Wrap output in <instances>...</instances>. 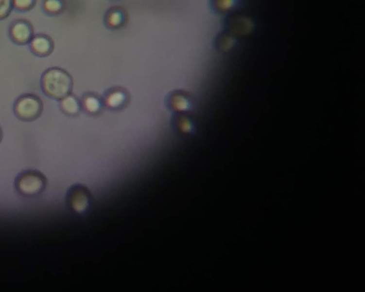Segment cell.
Masks as SVG:
<instances>
[{
  "mask_svg": "<svg viewBox=\"0 0 365 292\" xmlns=\"http://www.w3.org/2000/svg\"><path fill=\"white\" fill-rule=\"evenodd\" d=\"M40 84L44 94L56 100H62L70 94L73 85L70 74L59 67L46 70L41 77Z\"/></svg>",
  "mask_w": 365,
  "mask_h": 292,
  "instance_id": "1",
  "label": "cell"
},
{
  "mask_svg": "<svg viewBox=\"0 0 365 292\" xmlns=\"http://www.w3.org/2000/svg\"><path fill=\"white\" fill-rule=\"evenodd\" d=\"M43 110L42 99L33 93H26L19 96L13 105L15 117L24 122H32L39 119Z\"/></svg>",
  "mask_w": 365,
  "mask_h": 292,
  "instance_id": "2",
  "label": "cell"
},
{
  "mask_svg": "<svg viewBox=\"0 0 365 292\" xmlns=\"http://www.w3.org/2000/svg\"><path fill=\"white\" fill-rule=\"evenodd\" d=\"M47 186V179L42 172L27 170L17 177L15 187L20 195L35 197L42 193Z\"/></svg>",
  "mask_w": 365,
  "mask_h": 292,
  "instance_id": "3",
  "label": "cell"
},
{
  "mask_svg": "<svg viewBox=\"0 0 365 292\" xmlns=\"http://www.w3.org/2000/svg\"><path fill=\"white\" fill-rule=\"evenodd\" d=\"M66 202L70 210L77 215H84L91 208L92 196L89 189L85 185L74 184L67 192Z\"/></svg>",
  "mask_w": 365,
  "mask_h": 292,
  "instance_id": "4",
  "label": "cell"
},
{
  "mask_svg": "<svg viewBox=\"0 0 365 292\" xmlns=\"http://www.w3.org/2000/svg\"><path fill=\"white\" fill-rule=\"evenodd\" d=\"M9 36L13 43L17 45H27L35 36L33 24L26 19L13 21L10 26Z\"/></svg>",
  "mask_w": 365,
  "mask_h": 292,
  "instance_id": "5",
  "label": "cell"
},
{
  "mask_svg": "<svg viewBox=\"0 0 365 292\" xmlns=\"http://www.w3.org/2000/svg\"><path fill=\"white\" fill-rule=\"evenodd\" d=\"M30 50L33 55L39 57H47L54 50V42L49 35L44 34L35 35L30 44Z\"/></svg>",
  "mask_w": 365,
  "mask_h": 292,
  "instance_id": "6",
  "label": "cell"
},
{
  "mask_svg": "<svg viewBox=\"0 0 365 292\" xmlns=\"http://www.w3.org/2000/svg\"><path fill=\"white\" fill-rule=\"evenodd\" d=\"M60 107L62 111L68 115H74L79 111V103L77 99L70 94L61 100Z\"/></svg>",
  "mask_w": 365,
  "mask_h": 292,
  "instance_id": "7",
  "label": "cell"
},
{
  "mask_svg": "<svg viewBox=\"0 0 365 292\" xmlns=\"http://www.w3.org/2000/svg\"><path fill=\"white\" fill-rule=\"evenodd\" d=\"M61 8H62V4H61L60 1H57V0H47V1H45V4H44L45 11L51 14V15L57 13L61 10Z\"/></svg>",
  "mask_w": 365,
  "mask_h": 292,
  "instance_id": "8",
  "label": "cell"
},
{
  "mask_svg": "<svg viewBox=\"0 0 365 292\" xmlns=\"http://www.w3.org/2000/svg\"><path fill=\"white\" fill-rule=\"evenodd\" d=\"M10 0H0V20L7 18L12 10Z\"/></svg>",
  "mask_w": 365,
  "mask_h": 292,
  "instance_id": "9",
  "label": "cell"
},
{
  "mask_svg": "<svg viewBox=\"0 0 365 292\" xmlns=\"http://www.w3.org/2000/svg\"><path fill=\"white\" fill-rule=\"evenodd\" d=\"M237 0H215L217 8L221 11H227L236 6Z\"/></svg>",
  "mask_w": 365,
  "mask_h": 292,
  "instance_id": "10",
  "label": "cell"
},
{
  "mask_svg": "<svg viewBox=\"0 0 365 292\" xmlns=\"http://www.w3.org/2000/svg\"><path fill=\"white\" fill-rule=\"evenodd\" d=\"M14 4L18 10L25 11L33 8V0H15Z\"/></svg>",
  "mask_w": 365,
  "mask_h": 292,
  "instance_id": "11",
  "label": "cell"
},
{
  "mask_svg": "<svg viewBox=\"0 0 365 292\" xmlns=\"http://www.w3.org/2000/svg\"><path fill=\"white\" fill-rule=\"evenodd\" d=\"M85 105H86L87 110L91 111H97L99 107L97 99L91 97L88 98L87 99Z\"/></svg>",
  "mask_w": 365,
  "mask_h": 292,
  "instance_id": "12",
  "label": "cell"
},
{
  "mask_svg": "<svg viewBox=\"0 0 365 292\" xmlns=\"http://www.w3.org/2000/svg\"><path fill=\"white\" fill-rule=\"evenodd\" d=\"M3 139V131L1 129V126H0V143H1V140Z\"/></svg>",
  "mask_w": 365,
  "mask_h": 292,
  "instance_id": "13",
  "label": "cell"
}]
</instances>
